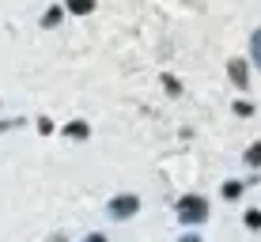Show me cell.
<instances>
[{"instance_id":"7","label":"cell","mask_w":261,"mask_h":242,"mask_svg":"<svg viewBox=\"0 0 261 242\" xmlns=\"http://www.w3.org/2000/svg\"><path fill=\"white\" fill-rule=\"evenodd\" d=\"M242 190H246V182H239V178L223 182V201H235V197H242Z\"/></svg>"},{"instance_id":"12","label":"cell","mask_w":261,"mask_h":242,"mask_svg":"<svg viewBox=\"0 0 261 242\" xmlns=\"http://www.w3.org/2000/svg\"><path fill=\"white\" fill-rule=\"evenodd\" d=\"M235 114H239V118H250V114H254V102H246V98H239V102H235Z\"/></svg>"},{"instance_id":"15","label":"cell","mask_w":261,"mask_h":242,"mask_svg":"<svg viewBox=\"0 0 261 242\" xmlns=\"http://www.w3.org/2000/svg\"><path fill=\"white\" fill-rule=\"evenodd\" d=\"M178 242H201V235H193V231H186V235L178 238Z\"/></svg>"},{"instance_id":"14","label":"cell","mask_w":261,"mask_h":242,"mask_svg":"<svg viewBox=\"0 0 261 242\" xmlns=\"http://www.w3.org/2000/svg\"><path fill=\"white\" fill-rule=\"evenodd\" d=\"M84 242H106V235H102V231H91V235H87Z\"/></svg>"},{"instance_id":"4","label":"cell","mask_w":261,"mask_h":242,"mask_svg":"<svg viewBox=\"0 0 261 242\" xmlns=\"http://www.w3.org/2000/svg\"><path fill=\"white\" fill-rule=\"evenodd\" d=\"M65 137L68 140H87V137H91V125H87V121H68L65 125Z\"/></svg>"},{"instance_id":"6","label":"cell","mask_w":261,"mask_h":242,"mask_svg":"<svg viewBox=\"0 0 261 242\" xmlns=\"http://www.w3.org/2000/svg\"><path fill=\"white\" fill-rule=\"evenodd\" d=\"M61 19H65V8H46V12H42V26H46V31H53V26H57Z\"/></svg>"},{"instance_id":"13","label":"cell","mask_w":261,"mask_h":242,"mask_svg":"<svg viewBox=\"0 0 261 242\" xmlns=\"http://www.w3.org/2000/svg\"><path fill=\"white\" fill-rule=\"evenodd\" d=\"M38 132H42V137H49V132H53V121H49V118H38Z\"/></svg>"},{"instance_id":"9","label":"cell","mask_w":261,"mask_h":242,"mask_svg":"<svg viewBox=\"0 0 261 242\" xmlns=\"http://www.w3.org/2000/svg\"><path fill=\"white\" fill-rule=\"evenodd\" d=\"M242 159H246V167H261V140H254V144L246 148V155H242Z\"/></svg>"},{"instance_id":"10","label":"cell","mask_w":261,"mask_h":242,"mask_svg":"<svg viewBox=\"0 0 261 242\" xmlns=\"http://www.w3.org/2000/svg\"><path fill=\"white\" fill-rule=\"evenodd\" d=\"M163 87H167V95H182V79H178V76H170V72H163Z\"/></svg>"},{"instance_id":"11","label":"cell","mask_w":261,"mask_h":242,"mask_svg":"<svg viewBox=\"0 0 261 242\" xmlns=\"http://www.w3.org/2000/svg\"><path fill=\"white\" fill-rule=\"evenodd\" d=\"M246 227L250 231H261V208H250L246 212Z\"/></svg>"},{"instance_id":"2","label":"cell","mask_w":261,"mask_h":242,"mask_svg":"<svg viewBox=\"0 0 261 242\" xmlns=\"http://www.w3.org/2000/svg\"><path fill=\"white\" fill-rule=\"evenodd\" d=\"M140 212V197L137 193H118L110 197V204H106V216L110 220H133Z\"/></svg>"},{"instance_id":"8","label":"cell","mask_w":261,"mask_h":242,"mask_svg":"<svg viewBox=\"0 0 261 242\" xmlns=\"http://www.w3.org/2000/svg\"><path fill=\"white\" fill-rule=\"evenodd\" d=\"M250 61H254V65L261 68V26L254 34H250Z\"/></svg>"},{"instance_id":"5","label":"cell","mask_w":261,"mask_h":242,"mask_svg":"<svg viewBox=\"0 0 261 242\" xmlns=\"http://www.w3.org/2000/svg\"><path fill=\"white\" fill-rule=\"evenodd\" d=\"M65 12H72V15H91L95 12V0H65Z\"/></svg>"},{"instance_id":"3","label":"cell","mask_w":261,"mask_h":242,"mask_svg":"<svg viewBox=\"0 0 261 242\" xmlns=\"http://www.w3.org/2000/svg\"><path fill=\"white\" fill-rule=\"evenodd\" d=\"M227 76H231V84H235L239 91H246V87H250V65H246L242 57L227 61Z\"/></svg>"},{"instance_id":"1","label":"cell","mask_w":261,"mask_h":242,"mask_svg":"<svg viewBox=\"0 0 261 242\" xmlns=\"http://www.w3.org/2000/svg\"><path fill=\"white\" fill-rule=\"evenodd\" d=\"M174 216L182 220L186 227H197V223H204V220H208V197H204V193H186V197H178Z\"/></svg>"}]
</instances>
